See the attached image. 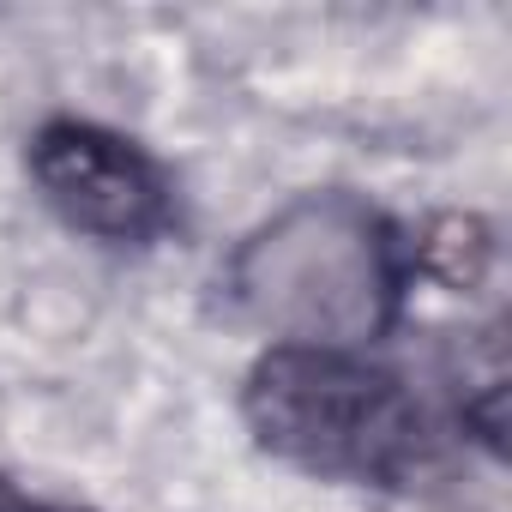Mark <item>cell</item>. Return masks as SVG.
Instances as JSON below:
<instances>
[{"mask_svg": "<svg viewBox=\"0 0 512 512\" xmlns=\"http://www.w3.org/2000/svg\"><path fill=\"white\" fill-rule=\"evenodd\" d=\"M410 241L356 193H302L266 217L223 266L229 308L272 344L362 350L392 332L410 284Z\"/></svg>", "mask_w": 512, "mask_h": 512, "instance_id": "6da1fadb", "label": "cell"}, {"mask_svg": "<svg viewBox=\"0 0 512 512\" xmlns=\"http://www.w3.org/2000/svg\"><path fill=\"white\" fill-rule=\"evenodd\" d=\"M25 163H31L43 205L91 241L151 247L175 223V187L163 163L115 127L73 121V115L43 121L31 133Z\"/></svg>", "mask_w": 512, "mask_h": 512, "instance_id": "3957f363", "label": "cell"}, {"mask_svg": "<svg viewBox=\"0 0 512 512\" xmlns=\"http://www.w3.org/2000/svg\"><path fill=\"white\" fill-rule=\"evenodd\" d=\"M241 416L278 464L350 488H398L434 452L422 398L356 350L272 344L241 380Z\"/></svg>", "mask_w": 512, "mask_h": 512, "instance_id": "7a4b0ae2", "label": "cell"}, {"mask_svg": "<svg viewBox=\"0 0 512 512\" xmlns=\"http://www.w3.org/2000/svg\"><path fill=\"white\" fill-rule=\"evenodd\" d=\"M0 512H19V500H13V482L0 476Z\"/></svg>", "mask_w": 512, "mask_h": 512, "instance_id": "5b68a950", "label": "cell"}, {"mask_svg": "<svg viewBox=\"0 0 512 512\" xmlns=\"http://www.w3.org/2000/svg\"><path fill=\"white\" fill-rule=\"evenodd\" d=\"M37 512H85V506H37Z\"/></svg>", "mask_w": 512, "mask_h": 512, "instance_id": "8992f818", "label": "cell"}, {"mask_svg": "<svg viewBox=\"0 0 512 512\" xmlns=\"http://www.w3.org/2000/svg\"><path fill=\"white\" fill-rule=\"evenodd\" d=\"M488 260H494V241L476 217H440L422 241H410V266L434 272L452 290H470L488 272Z\"/></svg>", "mask_w": 512, "mask_h": 512, "instance_id": "277c9868", "label": "cell"}]
</instances>
